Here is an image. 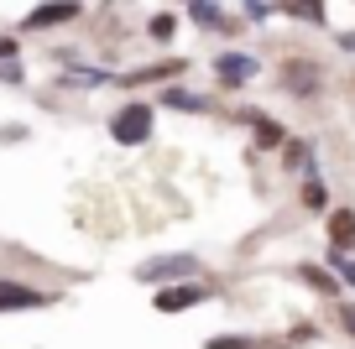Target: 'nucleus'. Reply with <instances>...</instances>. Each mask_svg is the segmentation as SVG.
Listing matches in <instances>:
<instances>
[{"label":"nucleus","mask_w":355,"mask_h":349,"mask_svg":"<svg viewBox=\"0 0 355 349\" xmlns=\"http://www.w3.org/2000/svg\"><path fill=\"white\" fill-rule=\"evenodd\" d=\"M256 141H261V146H282V125L266 120V115H256Z\"/></svg>","instance_id":"obj_11"},{"label":"nucleus","mask_w":355,"mask_h":349,"mask_svg":"<svg viewBox=\"0 0 355 349\" xmlns=\"http://www.w3.org/2000/svg\"><path fill=\"white\" fill-rule=\"evenodd\" d=\"M204 297H209V287H199V282H173V287H162V292H157V313H183V307H199Z\"/></svg>","instance_id":"obj_5"},{"label":"nucleus","mask_w":355,"mask_h":349,"mask_svg":"<svg viewBox=\"0 0 355 349\" xmlns=\"http://www.w3.org/2000/svg\"><path fill=\"white\" fill-rule=\"evenodd\" d=\"M58 297L42 292V287H26V282H11L0 276V313H32V307H53Z\"/></svg>","instance_id":"obj_4"},{"label":"nucleus","mask_w":355,"mask_h":349,"mask_svg":"<svg viewBox=\"0 0 355 349\" xmlns=\"http://www.w3.org/2000/svg\"><path fill=\"white\" fill-rule=\"evenodd\" d=\"M324 198H329V193H324V183L313 177V183L303 188V204H309V208H324Z\"/></svg>","instance_id":"obj_14"},{"label":"nucleus","mask_w":355,"mask_h":349,"mask_svg":"<svg viewBox=\"0 0 355 349\" xmlns=\"http://www.w3.org/2000/svg\"><path fill=\"white\" fill-rule=\"evenodd\" d=\"M78 16H84V0H42L21 16V32H53V26L78 21Z\"/></svg>","instance_id":"obj_3"},{"label":"nucleus","mask_w":355,"mask_h":349,"mask_svg":"<svg viewBox=\"0 0 355 349\" xmlns=\"http://www.w3.org/2000/svg\"><path fill=\"white\" fill-rule=\"evenodd\" d=\"M152 125H157L152 105H146V99H125L110 115V141L115 146H146L152 141Z\"/></svg>","instance_id":"obj_1"},{"label":"nucleus","mask_w":355,"mask_h":349,"mask_svg":"<svg viewBox=\"0 0 355 349\" xmlns=\"http://www.w3.org/2000/svg\"><path fill=\"white\" fill-rule=\"evenodd\" d=\"M329 235H334V245H350L355 240V214H350V208H340V214L329 219Z\"/></svg>","instance_id":"obj_10"},{"label":"nucleus","mask_w":355,"mask_h":349,"mask_svg":"<svg viewBox=\"0 0 355 349\" xmlns=\"http://www.w3.org/2000/svg\"><path fill=\"white\" fill-rule=\"evenodd\" d=\"M162 105L167 109H183V115H199V109H209V99H204V94H183V89H167Z\"/></svg>","instance_id":"obj_8"},{"label":"nucleus","mask_w":355,"mask_h":349,"mask_svg":"<svg viewBox=\"0 0 355 349\" xmlns=\"http://www.w3.org/2000/svg\"><path fill=\"white\" fill-rule=\"evenodd\" d=\"M16 57V37H0V63H11Z\"/></svg>","instance_id":"obj_15"},{"label":"nucleus","mask_w":355,"mask_h":349,"mask_svg":"<svg viewBox=\"0 0 355 349\" xmlns=\"http://www.w3.org/2000/svg\"><path fill=\"white\" fill-rule=\"evenodd\" d=\"M340 323H345V334H355V307H340Z\"/></svg>","instance_id":"obj_16"},{"label":"nucleus","mask_w":355,"mask_h":349,"mask_svg":"<svg viewBox=\"0 0 355 349\" xmlns=\"http://www.w3.org/2000/svg\"><path fill=\"white\" fill-rule=\"evenodd\" d=\"M209 349H256V339H241V334H225V339H209Z\"/></svg>","instance_id":"obj_13"},{"label":"nucleus","mask_w":355,"mask_h":349,"mask_svg":"<svg viewBox=\"0 0 355 349\" xmlns=\"http://www.w3.org/2000/svg\"><path fill=\"white\" fill-rule=\"evenodd\" d=\"M288 16H303V21H324V0H277Z\"/></svg>","instance_id":"obj_9"},{"label":"nucleus","mask_w":355,"mask_h":349,"mask_svg":"<svg viewBox=\"0 0 355 349\" xmlns=\"http://www.w3.org/2000/svg\"><path fill=\"white\" fill-rule=\"evenodd\" d=\"M193 271H199V256H152V261L136 266V282L173 287V282H183V276H193Z\"/></svg>","instance_id":"obj_2"},{"label":"nucleus","mask_w":355,"mask_h":349,"mask_svg":"<svg viewBox=\"0 0 355 349\" xmlns=\"http://www.w3.org/2000/svg\"><path fill=\"white\" fill-rule=\"evenodd\" d=\"M214 73H220V84H245V78L256 73V57H245V53H220V57H214Z\"/></svg>","instance_id":"obj_6"},{"label":"nucleus","mask_w":355,"mask_h":349,"mask_svg":"<svg viewBox=\"0 0 355 349\" xmlns=\"http://www.w3.org/2000/svg\"><path fill=\"white\" fill-rule=\"evenodd\" d=\"M282 84H288V89H298V94H313V89H319V68H313L309 57H293V63H288V73H282Z\"/></svg>","instance_id":"obj_7"},{"label":"nucleus","mask_w":355,"mask_h":349,"mask_svg":"<svg viewBox=\"0 0 355 349\" xmlns=\"http://www.w3.org/2000/svg\"><path fill=\"white\" fill-rule=\"evenodd\" d=\"M146 32H152L157 42H167V37L178 32V21H173V16H152V21H146Z\"/></svg>","instance_id":"obj_12"}]
</instances>
